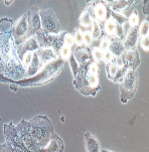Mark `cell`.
<instances>
[{
	"label": "cell",
	"instance_id": "34",
	"mask_svg": "<svg viewBox=\"0 0 149 152\" xmlns=\"http://www.w3.org/2000/svg\"><path fill=\"white\" fill-rule=\"evenodd\" d=\"M128 22H129V24H130V27L139 26V16H138L137 10H135V11L130 15V17L128 18Z\"/></svg>",
	"mask_w": 149,
	"mask_h": 152
},
{
	"label": "cell",
	"instance_id": "41",
	"mask_svg": "<svg viewBox=\"0 0 149 152\" xmlns=\"http://www.w3.org/2000/svg\"><path fill=\"white\" fill-rule=\"evenodd\" d=\"M5 147H6V152H18L17 150H15V149L7 142H5Z\"/></svg>",
	"mask_w": 149,
	"mask_h": 152
},
{
	"label": "cell",
	"instance_id": "25",
	"mask_svg": "<svg viewBox=\"0 0 149 152\" xmlns=\"http://www.w3.org/2000/svg\"><path fill=\"white\" fill-rule=\"evenodd\" d=\"M90 33H91V37L93 38V40L99 39V38L102 37V27L96 20H94V21L92 22L91 31H90Z\"/></svg>",
	"mask_w": 149,
	"mask_h": 152
},
{
	"label": "cell",
	"instance_id": "26",
	"mask_svg": "<svg viewBox=\"0 0 149 152\" xmlns=\"http://www.w3.org/2000/svg\"><path fill=\"white\" fill-rule=\"evenodd\" d=\"M108 16L112 17V18L120 25H123V24H125L126 22H128L127 16H125V15L122 13H117V12L111 11L110 9H109V14H108Z\"/></svg>",
	"mask_w": 149,
	"mask_h": 152
},
{
	"label": "cell",
	"instance_id": "28",
	"mask_svg": "<svg viewBox=\"0 0 149 152\" xmlns=\"http://www.w3.org/2000/svg\"><path fill=\"white\" fill-rule=\"evenodd\" d=\"M71 56H72V50H71V48H69V46H66V45H63L60 48V50H58V56H60V58H61L64 61H69Z\"/></svg>",
	"mask_w": 149,
	"mask_h": 152
},
{
	"label": "cell",
	"instance_id": "38",
	"mask_svg": "<svg viewBox=\"0 0 149 152\" xmlns=\"http://www.w3.org/2000/svg\"><path fill=\"white\" fill-rule=\"evenodd\" d=\"M141 48H143L145 51H148L149 50V38L148 37H140L139 38V42Z\"/></svg>",
	"mask_w": 149,
	"mask_h": 152
},
{
	"label": "cell",
	"instance_id": "1",
	"mask_svg": "<svg viewBox=\"0 0 149 152\" xmlns=\"http://www.w3.org/2000/svg\"><path fill=\"white\" fill-rule=\"evenodd\" d=\"M13 23L7 17L0 18V56L3 71L0 75V82L2 83H15L25 79L26 75L12 35Z\"/></svg>",
	"mask_w": 149,
	"mask_h": 152
},
{
	"label": "cell",
	"instance_id": "37",
	"mask_svg": "<svg viewBox=\"0 0 149 152\" xmlns=\"http://www.w3.org/2000/svg\"><path fill=\"white\" fill-rule=\"evenodd\" d=\"M74 45V35L72 33L66 32L65 33V37H64V45H66L69 48H72Z\"/></svg>",
	"mask_w": 149,
	"mask_h": 152
},
{
	"label": "cell",
	"instance_id": "4",
	"mask_svg": "<svg viewBox=\"0 0 149 152\" xmlns=\"http://www.w3.org/2000/svg\"><path fill=\"white\" fill-rule=\"evenodd\" d=\"M27 127L32 137L37 140L40 147H43L48 143L51 136L55 134L53 126L47 116H37L27 122Z\"/></svg>",
	"mask_w": 149,
	"mask_h": 152
},
{
	"label": "cell",
	"instance_id": "46",
	"mask_svg": "<svg viewBox=\"0 0 149 152\" xmlns=\"http://www.w3.org/2000/svg\"><path fill=\"white\" fill-rule=\"evenodd\" d=\"M101 152H112V151L108 150V149H101Z\"/></svg>",
	"mask_w": 149,
	"mask_h": 152
},
{
	"label": "cell",
	"instance_id": "5",
	"mask_svg": "<svg viewBox=\"0 0 149 152\" xmlns=\"http://www.w3.org/2000/svg\"><path fill=\"white\" fill-rule=\"evenodd\" d=\"M139 83V75L136 71L128 69L120 83V101L126 104L135 96Z\"/></svg>",
	"mask_w": 149,
	"mask_h": 152
},
{
	"label": "cell",
	"instance_id": "10",
	"mask_svg": "<svg viewBox=\"0 0 149 152\" xmlns=\"http://www.w3.org/2000/svg\"><path fill=\"white\" fill-rule=\"evenodd\" d=\"M12 35L15 40V43L18 46L28 38V23L27 13L21 15V17L13 23L12 27Z\"/></svg>",
	"mask_w": 149,
	"mask_h": 152
},
{
	"label": "cell",
	"instance_id": "24",
	"mask_svg": "<svg viewBox=\"0 0 149 152\" xmlns=\"http://www.w3.org/2000/svg\"><path fill=\"white\" fill-rule=\"evenodd\" d=\"M118 23L115 21L112 17L108 16V18L105 21L104 25V30H105V35L109 37L110 38L111 37H115V31H116V27H117Z\"/></svg>",
	"mask_w": 149,
	"mask_h": 152
},
{
	"label": "cell",
	"instance_id": "11",
	"mask_svg": "<svg viewBox=\"0 0 149 152\" xmlns=\"http://www.w3.org/2000/svg\"><path fill=\"white\" fill-rule=\"evenodd\" d=\"M28 23V38L34 37L42 29V21H40L39 10L37 6H33L27 13Z\"/></svg>",
	"mask_w": 149,
	"mask_h": 152
},
{
	"label": "cell",
	"instance_id": "7",
	"mask_svg": "<svg viewBox=\"0 0 149 152\" xmlns=\"http://www.w3.org/2000/svg\"><path fill=\"white\" fill-rule=\"evenodd\" d=\"M66 31H61L58 34H48L43 32L42 29L34 35L35 39L39 45V48H53L56 51L64 45V37Z\"/></svg>",
	"mask_w": 149,
	"mask_h": 152
},
{
	"label": "cell",
	"instance_id": "15",
	"mask_svg": "<svg viewBox=\"0 0 149 152\" xmlns=\"http://www.w3.org/2000/svg\"><path fill=\"white\" fill-rule=\"evenodd\" d=\"M65 143L58 134H53L45 146L40 148L38 152H64Z\"/></svg>",
	"mask_w": 149,
	"mask_h": 152
},
{
	"label": "cell",
	"instance_id": "43",
	"mask_svg": "<svg viewBox=\"0 0 149 152\" xmlns=\"http://www.w3.org/2000/svg\"><path fill=\"white\" fill-rule=\"evenodd\" d=\"M0 152H6V147H5L4 144H0Z\"/></svg>",
	"mask_w": 149,
	"mask_h": 152
},
{
	"label": "cell",
	"instance_id": "6",
	"mask_svg": "<svg viewBox=\"0 0 149 152\" xmlns=\"http://www.w3.org/2000/svg\"><path fill=\"white\" fill-rule=\"evenodd\" d=\"M39 16L42 21V30L43 32L48 34H58L63 31L60 20L51 9L39 10Z\"/></svg>",
	"mask_w": 149,
	"mask_h": 152
},
{
	"label": "cell",
	"instance_id": "12",
	"mask_svg": "<svg viewBox=\"0 0 149 152\" xmlns=\"http://www.w3.org/2000/svg\"><path fill=\"white\" fill-rule=\"evenodd\" d=\"M121 58L124 65L128 69L136 71L140 65V56L138 50H125L121 56Z\"/></svg>",
	"mask_w": 149,
	"mask_h": 152
},
{
	"label": "cell",
	"instance_id": "2",
	"mask_svg": "<svg viewBox=\"0 0 149 152\" xmlns=\"http://www.w3.org/2000/svg\"><path fill=\"white\" fill-rule=\"evenodd\" d=\"M73 84L84 96H96L97 93L101 90L98 65L95 61H88L80 65L78 74L74 78Z\"/></svg>",
	"mask_w": 149,
	"mask_h": 152
},
{
	"label": "cell",
	"instance_id": "14",
	"mask_svg": "<svg viewBox=\"0 0 149 152\" xmlns=\"http://www.w3.org/2000/svg\"><path fill=\"white\" fill-rule=\"evenodd\" d=\"M38 60L40 61V65L42 66V68L47 64L51 63V61L58 60V51H56L53 48H38L37 50Z\"/></svg>",
	"mask_w": 149,
	"mask_h": 152
},
{
	"label": "cell",
	"instance_id": "19",
	"mask_svg": "<svg viewBox=\"0 0 149 152\" xmlns=\"http://www.w3.org/2000/svg\"><path fill=\"white\" fill-rule=\"evenodd\" d=\"M38 48H39V45H38V43L34 37L27 38L25 42H23L21 45L17 46V50H18V53H19L20 58H21V61H22V58L24 56L25 53H34Z\"/></svg>",
	"mask_w": 149,
	"mask_h": 152
},
{
	"label": "cell",
	"instance_id": "9",
	"mask_svg": "<svg viewBox=\"0 0 149 152\" xmlns=\"http://www.w3.org/2000/svg\"><path fill=\"white\" fill-rule=\"evenodd\" d=\"M27 122L26 120H21L18 124L16 125V130L18 131L20 137H21L22 141H23L24 145L26 146V148L30 152H38L40 148V145L37 142L34 138L32 137V135L30 134L29 130L27 127Z\"/></svg>",
	"mask_w": 149,
	"mask_h": 152
},
{
	"label": "cell",
	"instance_id": "17",
	"mask_svg": "<svg viewBox=\"0 0 149 152\" xmlns=\"http://www.w3.org/2000/svg\"><path fill=\"white\" fill-rule=\"evenodd\" d=\"M109 8L104 1H94V16L95 20L100 25H104L105 21L108 18Z\"/></svg>",
	"mask_w": 149,
	"mask_h": 152
},
{
	"label": "cell",
	"instance_id": "27",
	"mask_svg": "<svg viewBox=\"0 0 149 152\" xmlns=\"http://www.w3.org/2000/svg\"><path fill=\"white\" fill-rule=\"evenodd\" d=\"M118 66L116 64L114 63V60H113V61H111V63H108L106 64V72H107V77L109 80H112L114 79L115 75H116L117 71H118Z\"/></svg>",
	"mask_w": 149,
	"mask_h": 152
},
{
	"label": "cell",
	"instance_id": "31",
	"mask_svg": "<svg viewBox=\"0 0 149 152\" xmlns=\"http://www.w3.org/2000/svg\"><path fill=\"white\" fill-rule=\"evenodd\" d=\"M74 43H76L78 46H82L84 45V35H83V31H82L80 28H77L74 32Z\"/></svg>",
	"mask_w": 149,
	"mask_h": 152
},
{
	"label": "cell",
	"instance_id": "29",
	"mask_svg": "<svg viewBox=\"0 0 149 152\" xmlns=\"http://www.w3.org/2000/svg\"><path fill=\"white\" fill-rule=\"evenodd\" d=\"M90 50H91L92 58H93V61L95 63L99 64V63H101V61H103V53L99 48L94 46V48H90Z\"/></svg>",
	"mask_w": 149,
	"mask_h": 152
},
{
	"label": "cell",
	"instance_id": "32",
	"mask_svg": "<svg viewBox=\"0 0 149 152\" xmlns=\"http://www.w3.org/2000/svg\"><path fill=\"white\" fill-rule=\"evenodd\" d=\"M69 64H70V68H71L72 74H73V77L74 78V77L77 76V74H78L80 65L78 64V61H76V58H74L73 55H72L70 56V58H69Z\"/></svg>",
	"mask_w": 149,
	"mask_h": 152
},
{
	"label": "cell",
	"instance_id": "42",
	"mask_svg": "<svg viewBox=\"0 0 149 152\" xmlns=\"http://www.w3.org/2000/svg\"><path fill=\"white\" fill-rule=\"evenodd\" d=\"M148 4H149V1H145L144 5H143V13L145 15H148Z\"/></svg>",
	"mask_w": 149,
	"mask_h": 152
},
{
	"label": "cell",
	"instance_id": "33",
	"mask_svg": "<svg viewBox=\"0 0 149 152\" xmlns=\"http://www.w3.org/2000/svg\"><path fill=\"white\" fill-rule=\"evenodd\" d=\"M138 30H139V37H148V31H149V24H148V20H144L141 24L138 26Z\"/></svg>",
	"mask_w": 149,
	"mask_h": 152
},
{
	"label": "cell",
	"instance_id": "44",
	"mask_svg": "<svg viewBox=\"0 0 149 152\" xmlns=\"http://www.w3.org/2000/svg\"><path fill=\"white\" fill-rule=\"evenodd\" d=\"M3 71H2V65H1V56H0V75H2Z\"/></svg>",
	"mask_w": 149,
	"mask_h": 152
},
{
	"label": "cell",
	"instance_id": "40",
	"mask_svg": "<svg viewBox=\"0 0 149 152\" xmlns=\"http://www.w3.org/2000/svg\"><path fill=\"white\" fill-rule=\"evenodd\" d=\"M114 56H113V55L111 53H110L109 50L107 51H104L103 53V61H104L105 64H108V63H111V61H113V60H114Z\"/></svg>",
	"mask_w": 149,
	"mask_h": 152
},
{
	"label": "cell",
	"instance_id": "39",
	"mask_svg": "<svg viewBox=\"0 0 149 152\" xmlns=\"http://www.w3.org/2000/svg\"><path fill=\"white\" fill-rule=\"evenodd\" d=\"M83 35H84V45L85 46H90L92 45V42H93V38L91 37V33L89 31H85L83 32Z\"/></svg>",
	"mask_w": 149,
	"mask_h": 152
},
{
	"label": "cell",
	"instance_id": "8",
	"mask_svg": "<svg viewBox=\"0 0 149 152\" xmlns=\"http://www.w3.org/2000/svg\"><path fill=\"white\" fill-rule=\"evenodd\" d=\"M4 136H5V142L9 143L15 150L18 152H30L24 145L23 141L20 137L18 131L16 130V126L13 123H5L3 126Z\"/></svg>",
	"mask_w": 149,
	"mask_h": 152
},
{
	"label": "cell",
	"instance_id": "23",
	"mask_svg": "<svg viewBox=\"0 0 149 152\" xmlns=\"http://www.w3.org/2000/svg\"><path fill=\"white\" fill-rule=\"evenodd\" d=\"M42 66L40 65V61H39V60H38L37 51H34V53H33V56H32L31 63H30L29 66H28V69H26L25 79L34 77L37 73H39V72L42 71Z\"/></svg>",
	"mask_w": 149,
	"mask_h": 152
},
{
	"label": "cell",
	"instance_id": "35",
	"mask_svg": "<svg viewBox=\"0 0 149 152\" xmlns=\"http://www.w3.org/2000/svg\"><path fill=\"white\" fill-rule=\"evenodd\" d=\"M109 45H110V37L104 34L101 38V42H100L99 48L102 50V53H104V51L109 50Z\"/></svg>",
	"mask_w": 149,
	"mask_h": 152
},
{
	"label": "cell",
	"instance_id": "13",
	"mask_svg": "<svg viewBox=\"0 0 149 152\" xmlns=\"http://www.w3.org/2000/svg\"><path fill=\"white\" fill-rule=\"evenodd\" d=\"M139 30L138 26L129 27L127 31V34L125 35V38L123 40L125 50H137V45L139 42Z\"/></svg>",
	"mask_w": 149,
	"mask_h": 152
},
{
	"label": "cell",
	"instance_id": "30",
	"mask_svg": "<svg viewBox=\"0 0 149 152\" xmlns=\"http://www.w3.org/2000/svg\"><path fill=\"white\" fill-rule=\"evenodd\" d=\"M127 71H128V69L126 68L125 66H121V68H119V69H118L116 75H115L114 79H113L112 81L114 82V83L120 84L122 82L123 78H124V76L126 75V73H127Z\"/></svg>",
	"mask_w": 149,
	"mask_h": 152
},
{
	"label": "cell",
	"instance_id": "3",
	"mask_svg": "<svg viewBox=\"0 0 149 152\" xmlns=\"http://www.w3.org/2000/svg\"><path fill=\"white\" fill-rule=\"evenodd\" d=\"M64 65H65V61L58 58V60L45 65L42 69V71L37 73L34 77L20 80L18 82H15L14 84L22 88L42 86V85H45L53 81L60 74L61 69L64 68Z\"/></svg>",
	"mask_w": 149,
	"mask_h": 152
},
{
	"label": "cell",
	"instance_id": "18",
	"mask_svg": "<svg viewBox=\"0 0 149 152\" xmlns=\"http://www.w3.org/2000/svg\"><path fill=\"white\" fill-rule=\"evenodd\" d=\"M106 5H109L108 8L111 11L122 13L126 9H128L132 4L138 3V1H132V0H113V1H104Z\"/></svg>",
	"mask_w": 149,
	"mask_h": 152
},
{
	"label": "cell",
	"instance_id": "45",
	"mask_svg": "<svg viewBox=\"0 0 149 152\" xmlns=\"http://www.w3.org/2000/svg\"><path fill=\"white\" fill-rule=\"evenodd\" d=\"M12 3H13V1H4V4L7 5V6L10 5V4H12Z\"/></svg>",
	"mask_w": 149,
	"mask_h": 152
},
{
	"label": "cell",
	"instance_id": "20",
	"mask_svg": "<svg viewBox=\"0 0 149 152\" xmlns=\"http://www.w3.org/2000/svg\"><path fill=\"white\" fill-rule=\"evenodd\" d=\"M73 56H74V58H76V61H78L79 65L88 63V61H94L93 58H92L91 50L85 45L78 46V48L74 50V53Z\"/></svg>",
	"mask_w": 149,
	"mask_h": 152
},
{
	"label": "cell",
	"instance_id": "36",
	"mask_svg": "<svg viewBox=\"0 0 149 152\" xmlns=\"http://www.w3.org/2000/svg\"><path fill=\"white\" fill-rule=\"evenodd\" d=\"M32 56H33V53H25L24 56L22 58V66H23L24 69H27L28 66H29L30 63L32 61Z\"/></svg>",
	"mask_w": 149,
	"mask_h": 152
},
{
	"label": "cell",
	"instance_id": "21",
	"mask_svg": "<svg viewBox=\"0 0 149 152\" xmlns=\"http://www.w3.org/2000/svg\"><path fill=\"white\" fill-rule=\"evenodd\" d=\"M84 143L87 152H101L100 142L92 133L87 132L84 136Z\"/></svg>",
	"mask_w": 149,
	"mask_h": 152
},
{
	"label": "cell",
	"instance_id": "16",
	"mask_svg": "<svg viewBox=\"0 0 149 152\" xmlns=\"http://www.w3.org/2000/svg\"><path fill=\"white\" fill-rule=\"evenodd\" d=\"M94 20V1H90L87 3L86 7L82 12L81 16H80L79 23L83 27H90Z\"/></svg>",
	"mask_w": 149,
	"mask_h": 152
},
{
	"label": "cell",
	"instance_id": "22",
	"mask_svg": "<svg viewBox=\"0 0 149 152\" xmlns=\"http://www.w3.org/2000/svg\"><path fill=\"white\" fill-rule=\"evenodd\" d=\"M109 51L112 53L114 58H120V56H121L125 51L123 40L119 39V38H117V37L110 38Z\"/></svg>",
	"mask_w": 149,
	"mask_h": 152
}]
</instances>
